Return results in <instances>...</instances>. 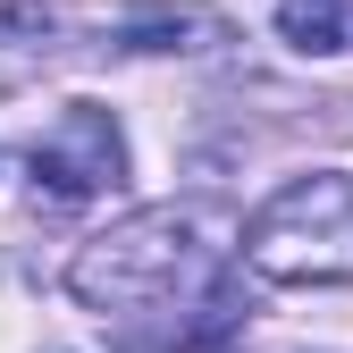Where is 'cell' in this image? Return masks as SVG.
<instances>
[{
  "instance_id": "obj_4",
  "label": "cell",
  "mask_w": 353,
  "mask_h": 353,
  "mask_svg": "<svg viewBox=\"0 0 353 353\" xmlns=\"http://www.w3.org/2000/svg\"><path fill=\"white\" fill-rule=\"evenodd\" d=\"M228 34L210 9H143V17H126V51H210V42Z\"/></svg>"
},
{
  "instance_id": "obj_5",
  "label": "cell",
  "mask_w": 353,
  "mask_h": 353,
  "mask_svg": "<svg viewBox=\"0 0 353 353\" xmlns=\"http://www.w3.org/2000/svg\"><path fill=\"white\" fill-rule=\"evenodd\" d=\"M345 17H353V0H278V42L303 59H328L345 51Z\"/></svg>"
},
{
  "instance_id": "obj_6",
  "label": "cell",
  "mask_w": 353,
  "mask_h": 353,
  "mask_svg": "<svg viewBox=\"0 0 353 353\" xmlns=\"http://www.w3.org/2000/svg\"><path fill=\"white\" fill-rule=\"evenodd\" d=\"M0 42H51V17L42 9H0Z\"/></svg>"
},
{
  "instance_id": "obj_2",
  "label": "cell",
  "mask_w": 353,
  "mask_h": 353,
  "mask_svg": "<svg viewBox=\"0 0 353 353\" xmlns=\"http://www.w3.org/2000/svg\"><path fill=\"white\" fill-rule=\"evenodd\" d=\"M244 261L270 286H353V176L312 168L244 219Z\"/></svg>"
},
{
  "instance_id": "obj_1",
  "label": "cell",
  "mask_w": 353,
  "mask_h": 353,
  "mask_svg": "<svg viewBox=\"0 0 353 353\" xmlns=\"http://www.w3.org/2000/svg\"><path fill=\"white\" fill-rule=\"evenodd\" d=\"M236 219L219 202H143L110 219L101 236H84L68 261V294L101 320H135V312H168L185 294H210L219 261L236 252Z\"/></svg>"
},
{
  "instance_id": "obj_3",
  "label": "cell",
  "mask_w": 353,
  "mask_h": 353,
  "mask_svg": "<svg viewBox=\"0 0 353 353\" xmlns=\"http://www.w3.org/2000/svg\"><path fill=\"white\" fill-rule=\"evenodd\" d=\"M26 176H34V202H59V210L68 202H93V194H118L126 185V135H118V118L93 110V101H68L34 135Z\"/></svg>"
}]
</instances>
